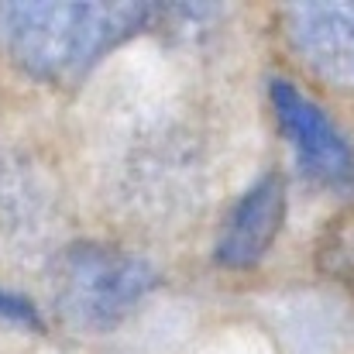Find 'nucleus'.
Masks as SVG:
<instances>
[{
    "label": "nucleus",
    "mask_w": 354,
    "mask_h": 354,
    "mask_svg": "<svg viewBox=\"0 0 354 354\" xmlns=\"http://www.w3.org/2000/svg\"><path fill=\"white\" fill-rule=\"evenodd\" d=\"M0 317H7V320H35L28 303H21L14 296H3V292H0Z\"/></svg>",
    "instance_id": "obj_6"
},
{
    "label": "nucleus",
    "mask_w": 354,
    "mask_h": 354,
    "mask_svg": "<svg viewBox=\"0 0 354 354\" xmlns=\"http://www.w3.org/2000/svg\"><path fill=\"white\" fill-rule=\"evenodd\" d=\"M272 107L299 165L324 186L354 193V145L306 93L286 80H272Z\"/></svg>",
    "instance_id": "obj_3"
},
{
    "label": "nucleus",
    "mask_w": 354,
    "mask_h": 354,
    "mask_svg": "<svg viewBox=\"0 0 354 354\" xmlns=\"http://www.w3.org/2000/svg\"><path fill=\"white\" fill-rule=\"evenodd\" d=\"M282 221H286V183L279 176H265L234 203L217 237V261L237 272L258 265L275 244Z\"/></svg>",
    "instance_id": "obj_5"
},
{
    "label": "nucleus",
    "mask_w": 354,
    "mask_h": 354,
    "mask_svg": "<svg viewBox=\"0 0 354 354\" xmlns=\"http://www.w3.org/2000/svg\"><path fill=\"white\" fill-rule=\"evenodd\" d=\"M62 303L83 327L120 324L155 286V272L111 244H80L62 258Z\"/></svg>",
    "instance_id": "obj_2"
},
{
    "label": "nucleus",
    "mask_w": 354,
    "mask_h": 354,
    "mask_svg": "<svg viewBox=\"0 0 354 354\" xmlns=\"http://www.w3.org/2000/svg\"><path fill=\"white\" fill-rule=\"evenodd\" d=\"M282 24L313 76L354 90V3H292L282 10Z\"/></svg>",
    "instance_id": "obj_4"
},
{
    "label": "nucleus",
    "mask_w": 354,
    "mask_h": 354,
    "mask_svg": "<svg viewBox=\"0 0 354 354\" xmlns=\"http://www.w3.org/2000/svg\"><path fill=\"white\" fill-rule=\"evenodd\" d=\"M162 14L151 3H3L0 38L31 76L69 83Z\"/></svg>",
    "instance_id": "obj_1"
}]
</instances>
